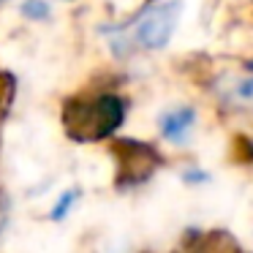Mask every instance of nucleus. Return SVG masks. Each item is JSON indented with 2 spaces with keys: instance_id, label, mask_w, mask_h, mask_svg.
Returning <instances> with one entry per match:
<instances>
[{
  "instance_id": "f257e3e1",
  "label": "nucleus",
  "mask_w": 253,
  "mask_h": 253,
  "mask_svg": "<svg viewBox=\"0 0 253 253\" xmlns=\"http://www.w3.org/2000/svg\"><path fill=\"white\" fill-rule=\"evenodd\" d=\"M180 11H182V6L177 0L174 3H164V6H155L153 11H147L139 19L136 33H133L136 44L144 46V49H164L171 41V36H174L177 25H180Z\"/></svg>"
},
{
  "instance_id": "f03ea898",
  "label": "nucleus",
  "mask_w": 253,
  "mask_h": 253,
  "mask_svg": "<svg viewBox=\"0 0 253 253\" xmlns=\"http://www.w3.org/2000/svg\"><path fill=\"white\" fill-rule=\"evenodd\" d=\"M161 136L171 144H185L191 139L193 128H196V109L188 104L174 106V109L161 115Z\"/></svg>"
},
{
  "instance_id": "7ed1b4c3",
  "label": "nucleus",
  "mask_w": 253,
  "mask_h": 253,
  "mask_svg": "<svg viewBox=\"0 0 253 253\" xmlns=\"http://www.w3.org/2000/svg\"><path fill=\"white\" fill-rule=\"evenodd\" d=\"M234 98L240 104H253V74L251 77H240L234 82Z\"/></svg>"
},
{
  "instance_id": "20e7f679",
  "label": "nucleus",
  "mask_w": 253,
  "mask_h": 253,
  "mask_svg": "<svg viewBox=\"0 0 253 253\" xmlns=\"http://www.w3.org/2000/svg\"><path fill=\"white\" fill-rule=\"evenodd\" d=\"M245 66H248V71H251V74H253V60H248V63H245Z\"/></svg>"
}]
</instances>
